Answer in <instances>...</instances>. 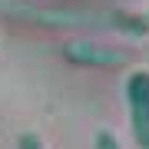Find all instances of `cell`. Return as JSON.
<instances>
[{"mask_svg": "<svg viewBox=\"0 0 149 149\" xmlns=\"http://www.w3.org/2000/svg\"><path fill=\"white\" fill-rule=\"evenodd\" d=\"M17 149H47V143H43V136H40V133L27 129V133L17 136Z\"/></svg>", "mask_w": 149, "mask_h": 149, "instance_id": "cell-3", "label": "cell"}, {"mask_svg": "<svg viewBox=\"0 0 149 149\" xmlns=\"http://www.w3.org/2000/svg\"><path fill=\"white\" fill-rule=\"evenodd\" d=\"M126 116L136 149H149V70H133L123 83Z\"/></svg>", "mask_w": 149, "mask_h": 149, "instance_id": "cell-1", "label": "cell"}, {"mask_svg": "<svg viewBox=\"0 0 149 149\" xmlns=\"http://www.w3.org/2000/svg\"><path fill=\"white\" fill-rule=\"evenodd\" d=\"M63 60L73 66H123L129 63V53L119 47H109V43H96V40H70L63 43Z\"/></svg>", "mask_w": 149, "mask_h": 149, "instance_id": "cell-2", "label": "cell"}, {"mask_svg": "<svg viewBox=\"0 0 149 149\" xmlns=\"http://www.w3.org/2000/svg\"><path fill=\"white\" fill-rule=\"evenodd\" d=\"M93 149H123L119 146V139L109 133V129H100V133L93 136Z\"/></svg>", "mask_w": 149, "mask_h": 149, "instance_id": "cell-4", "label": "cell"}]
</instances>
